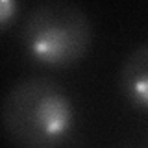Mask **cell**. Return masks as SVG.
Returning <instances> with one entry per match:
<instances>
[{
	"label": "cell",
	"instance_id": "obj_1",
	"mask_svg": "<svg viewBox=\"0 0 148 148\" xmlns=\"http://www.w3.org/2000/svg\"><path fill=\"white\" fill-rule=\"evenodd\" d=\"M2 126L15 148H61L76 128V106L59 82L26 78L4 96Z\"/></svg>",
	"mask_w": 148,
	"mask_h": 148
},
{
	"label": "cell",
	"instance_id": "obj_2",
	"mask_svg": "<svg viewBox=\"0 0 148 148\" xmlns=\"http://www.w3.org/2000/svg\"><path fill=\"white\" fill-rule=\"evenodd\" d=\"M21 43L26 56L41 67H72L91 48V18L80 6L71 2L37 4L22 22Z\"/></svg>",
	"mask_w": 148,
	"mask_h": 148
},
{
	"label": "cell",
	"instance_id": "obj_3",
	"mask_svg": "<svg viewBox=\"0 0 148 148\" xmlns=\"http://www.w3.org/2000/svg\"><path fill=\"white\" fill-rule=\"evenodd\" d=\"M119 85L133 108L148 113V43L128 54L119 72Z\"/></svg>",
	"mask_w": 148,
	"mask_h": 148
},
{
	"label": "cell",
	"instance_id": "obj_4",
	"mask_svg": "<svg viewBox=\"0 0 148 148\" xmlns=\"http://www.w3.org/2000/svg\"><path fill=\"white\" fill-rule=\"evenodd\" d=\"M17 11H18L17 2H11V0H2L0 2V28L2 30H6L9 22L17 17Z\"/></svg>",
	"mask_w": 148,
	"mask_h": 148
}]
</instances>
